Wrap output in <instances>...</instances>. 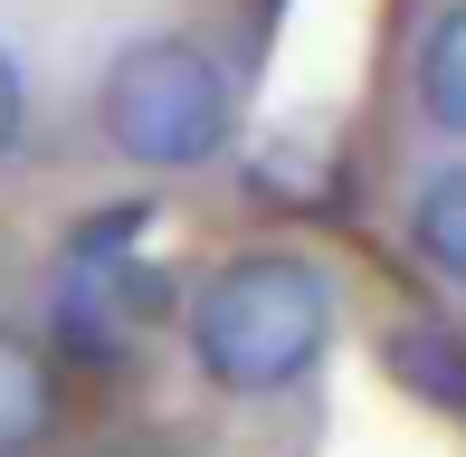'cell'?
I'll list each match as a JSON object with an SVG mask.
<instances>
[{"label":"cell","mask_w":466,"mask_h":457,"mask_svg":"<svg viewBox=\"0 0 466 457\" xmlns=\"http://www.w3.org/2000/svg\"><path fill=\"white\" fill-rule=\"evenodd\" d=\"M10 143H19V67L0 57V153H10Z\"/></svg>","instance_id":"obj_7"},{"label":"cell","mask_w":466,"mask_h":457,"mask_svg":"<svg viewBox=\"0 0 466 457\" xmlns=\"http://www.w3.org/2000/svg\"><path fill=\"white\" fill-rule=\"evenodd\" d=\"M380 362H390L410 391H429L438 410H466V343H457V334H429V324H410V334L380 343Z\"/></svg>","instance_id":"obj_5"},{"label":"cell","mask_w":466,"mask_h":457,"mask_svg":"<svg viewBox=\"0 0 466 457\" xmlns=\"http://www.w3.org/2000/svg\"><path fill=\"white\" fill-rule=\"evenodd\" d=\"M324 334H333V286L314 277L305 258H277V248L228 258L219 277L200 286V305H190V352H200V371L228 381V391L305 381Z\"/></svg>","instance_id":"obj_1"},{"label":"cell","mask_w":466,"mask_h":457,"mask_svg":"<svg viewBox=\"0 0 466 457\" xmlns=\"http://www.w3.org/2000/svg\"><path fill=\"white\" fill-rule=\"evenodd\" d=\"M48 420H57L48 352H38L29 334H10V324H0V448H29Z\"/></svg>","instance_id":"obj_3"},{"label":"cell","mask_w":466,"mask_h":457,"mask_svg":"<svg viewBox=\"0 0 466 457\" xmlns=\"http://www.w3.org/2000/svg\"><path fill=\"white\" fill-rule=\"evenodd\" d=\"M105 134H115V153L162 162V172L209 162L228 143V76H219V57L190 48V38H143V48H124L115 76H105Z\"/></svg>","instance_id":"obj_2"},{"label":"cell","mask_w":466,"mask_h":457,"mask_svg":"<svg viewBox=\"0 0 466 457\" xmlns=\"http://www.w3.org/2000/svg\"><path fill=\"white\" fill-rule=\"evenodd\" d=\"M419 106H429L438 134L466 143V0L429 29V48H419Z\"/></svg>","instance_id":"obj_4"},{"label":"cell","mask_w":466,"mask_h":457,"mask_svg":"<svg viewBox=\"0 0 466 457\" xmlns=\"http://www.w3.org/2000/svg\"><path fill=\"white\" fill-rule=\"evenodd\" d=\"M419 258H429L438 267V277H457L466 286V162H457V172H438L429 181V191H419Z\"/></svg>","instance_id":"obj_6"}]
</instances>
